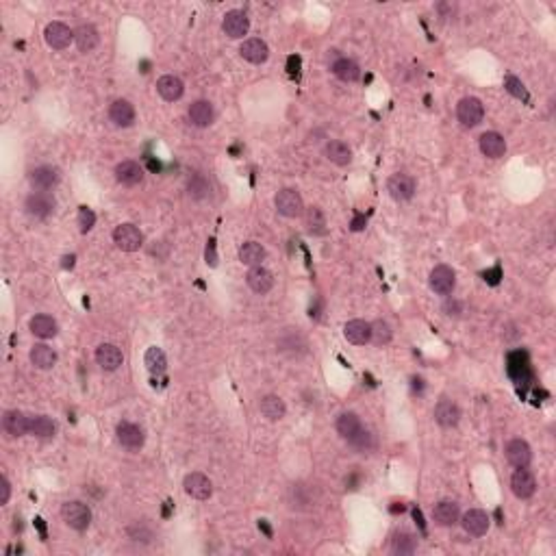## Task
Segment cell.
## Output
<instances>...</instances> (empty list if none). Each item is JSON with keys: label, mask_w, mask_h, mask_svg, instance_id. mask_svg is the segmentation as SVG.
<instances>
[{"label": "cell", "mask_w": 556, "mask_h": 556, "mask_svg": "<svg viewBox=\"0 0 556 556\" xmlns=\"http://www.w3.org/2000/svg\"><path fill=\"white\" fill-rule=\"evenodd\" d=\"M44 40L52 50H66L74 42V31L63 22H50L44 31Z\"/></svg>", "instance_id": "obj_10"}, {"label": "cell", "mask_w": 556, "mask_h": 556, "mask_svg": "<svg viewBox=\"0 0 556 556\" xmlns=\"http://www.w3.org/2000/svg\"><path fill=\"white\" fill-rule=\"evenodd\" d=\"M93 224H96V213L87 206H81L79 209V228H81V233H89L93 228Z\"/></svg>", "instance_id": "obj_43"}, {"label": "cell", "mask_w": 556, "mask_h": 556, "mask_svg": "<svg viewBox=\"0 0 556 556\" xmlns=\"http://www.w3.org/2000/svg\"><path fill=\"white\" fill-rule=\"evenodd\" d=\"M29 181L35 189H40V191H48L52 187L59 185L61 181V174H59V170L52 167V165H40V167H35L31 174H29Z\"/></svg>", "instance_id": "obj_17"}, {"label": "cell", "mask_w": 556, "mask_h": 556, "mask_svg": "<svg viewBox=\"0 0 556 556\" xmlns=\"http://www.w3.org/2000/svg\"><path fill=\"white\" fill-rule=\"evenodd\" d=\"M363 224H366V222H363V220H354V224H352V231H361V228H363Z\"/></svg>", "instance_id": "obj_50"}, {"label": "cell", "mask_w": 556, "mask_h": 556, "mask_svg": "<svg viewBox=\"0 0 556 556\" xmlns=\"http://www.w3.org/2000/svg\"><path fill=\"white\" fill-rule=\"evenodd\" d=\"M3 430L9 437H24L31 433V417H27L22 411H7L3 415Z\"/></svg>", "instance_id": "obj_23"}, {"label": "cell", "mask_w": 556, "mask_h": 556, "mask_svg": "<svg viewBox=\"0 0 556 556\" xmlns=\"http://www.w3.org/2000/svg\"><path fill=\"white\" fill-rule=\"evenodd\" d=\"M259 411L263 413V417H265V419H270V421H278V419H283V417H285V413H287V407H285V400H283L280 396H274V393H270V396L261 398V402H259Z\"/></svg>", "instance_id": "obj_31"}, {"label": "cell", "mask_w": 556, "mask_h": 556, "mask_svg": "<svg viewBox=\"0 0 556 556\" xmlns=\"http://www.w3.org/2000/svg\"><path fill=\"white\" fill-rule=\"evenodd\" d=\"M109 120L113 122V126L128 128V126H133V122H135V107L124 98L113 100L109 107Z\"/></svg>", "instance_id": "obj_19"}, {"label": "cell", "mask_w": 556, "mask_h": 556, "mask_svg": "<svg viewBox=\"0 0 556 556\" xmlns=\"http://www.w3.org/2000/svg\"><path fill=\"white\" fill-rule=\"evenodd\" d=\"M506 89L513 93V96H517V98H528V93H526V89H524V85H522V81H517L515 76H509L506 79Z\"/></svg>", "instance_id": "obj_44"}, {"label": "cell", "mask_w": 556, "mask_h": 556, "mask_svg": "<svg viewBox=\"0 0 556 556\" xmlns=\"http://www.w3.org/2000/svg\"><path fill=\"white\" fill-rule=\"evenodd\" d=\"M183 489H185V493L189 497H194V500H209L211 493H213V483H211L204 474L191 472V474L185 476Z\"/></svg>", "instance_id": "obj_6"}, {"label": "cell", "mask_w": 556, "mask_h": 556, "mask_svg": "<svg viewBox=\"0 0 556 556\" xmlns=\"http://www.w3.org/2000/svg\"><path fill=\"white\" fill-rule=\"evenodd\" d=\"M333 74L343 83H354L361 79V68L356 61L348 59V57H341V59L333 63Z\"/></svg>", "instance_id": "obj_32"}, {"label": "cell", "mask_w": 556, "mask_h": 556, "mask_svg": "<svg viewBox=\"0 0 556 556\" xmlns=\"http://www.w3.org/2000/svg\"><path fill=\"white\" fill-rule=\"evenodd\" d=\"M74 44L79 46L81 52H91L100 44V33L93 24H81L74 31Z\"/></svg>", "instance_id": "obj_30"}, {"label": "cell", "mask_w": 556, "mask_h": 556, "mask_svg": "<svg viewBox=\"0 0 556 556\" xmlns=\"http://www.w3.org/2000/svg\"><path fill=\"white\" fill-rule=\"evenodd\" d=\"M113 241L120 248L122 253H137L144 246V235L137 226L133 224H120L116 231H113Z\"/></svg>", "instance_id": "obj_4"}, {"label": "cell", "mask_w": 556, "mask_h": 556, "mask_svg": "<svg viewBox=\"0 0 556 556\" xmlns=\"http://www.w3.org/2000/svg\"><path fill=\"white\" fill-rule=\"evenodd\" d=\"M52 209H54V198L44 194V191H35V194H31L24 202V211H27V216L35 218V220H44L52 213Z\"/></svg>", "instance_id": "obj_11"}, {"label": "cell", "mask_w": 556, "mask_h": 556, "mask_svg": "<svg viewBox=\"0 0 556 556\" xmlns=\"http://www.w3.org/2000/svg\"><path fill=\"white\" fill-rule=\"evenodd\" d=\"M324 157L335 165H348L352 161V150L346 142L331 140L324 146Z\"/></svg>", "instance_id": "obj_29"}, {"label": "cell", "mask_w": 556, "mask_h": 556, "mask_svg": "<svg viewBox=\"0 0 556 556\" xmlns=\"http://www.w3.org/2000/svg\"><path fill=\"white\" fill-rule=\"evenodd\" d=\"M61 517L63 522L74 528V530H87L91 524V511L85 502L81 500H70L61 506Z\"/></svg>", "instance_id": "obj_1"}, {"label": "cell", "mask_w": 556, "mask_h": 556, "mask_svg": "<svg viewBox=\"0 0 556 556\" xmlns=\"http://www.w3.org/2000/svg\"><path fill=\"white\" fill-rule=\"evenodd\" d=\"M478 146H481V152L487 159H500L506 152V140L495 130L483 133L481 140H478Z\"/></svg>", "instance_id": "obj_21"}, {"label": "cell", "mask_w": 556, "mask_h": 556, "mask_svg": "<svg viewBox=\"0 0 556 556\" xmlns=\"http://www.w3.org/2000/svg\"><path fill=\"white\" fill-rule=\"evenodd\" d=\"M456 118L465 128H474L483 122L485 107L481 100L474 98V96H465V98L458 100V105H456Z\"/></svg>", "instance_id": "obj_2"}, {"label": "cell", "mask_w": 556, "mask_h": 556, "mask_svg": "<svg viewBox=\"0 0 556 556\" xmlns=\"http://www.w3.org/2000/svg\"><path fill=\"white\" fill-rule=\"evenodd\" d=\"M415 550H417L415 534H411V532H396L393 534V539H391V552L393 554L405 556V554H413Z\"/></svg>", "instance_id": "obj_39"}, {"label": "cell", "mask_w": 556, "mask_h": 556, "mask_svg": "<svg viewBox=\"0 0 556 556\" xmlns=\"http://www.w3.org/2000/svg\"><path fill=\"white\" fill-rule=\"evenodd\" d=\"M265 257H267V253H265V248L259 241H246L239 248V261L243 265H250V267L261 265L265 261Z\"/></svg>", "instance_id": "obj_35"}, {"label": "cell", "mask_w": 556, "mask_h": 556, "mask_svg": "<svg viewBox=\"0 0 556 556\" xmlns=\"http://www.w3.org/2000/svg\"><path fill=\"white\" fill-rule=\"evenodd\" d=\"M187 194L194 198V200H202V198H206L211 194V185L206 183L204 176L196 174L194 179L189 181V185H187Z\"/></svg>", "instance_id": "obj_41"}, {"label": "cell", "mask_w": 556, "mask_h": 556, "mask_svg": "<svg viewBox=\"0 0 556 556\" xmlns=\"http://www.w3.org/2000/svg\"><path fill=\"white\" fill-rule=\"evenodd\" d=\"M343 337H346L352 346H366L372 341V324L366 320H350L343 326Z\"/></svg>", "instance_id": "obj_20"}, {"label": "cell", "mask_w": 556, "mask_h": 556, "mask_svg": "<svg viewBox=\"0 0 556 556\" xmlns=\"http://www.w3.org/2000/svg\"><path fill=\"white\" fill-rule=\"evenodd\" d=\"M387 191L389 196L398 202H407L415 196V179L405 174V172H398L387 181Z\"/></svg>", "instance_id": "obj_7"}, {"label": "cell", "mask_w": 556, "mask_h": 556, "mask_svg": "<svg viewBox=\"0 0 556 556\" xmlns=\"http://www.w3.org/2000/svg\"><path fill=\"white\" fill-rule=\"evenodd\" d=\"M9 497H11V483H9V478L3 476L0 478V504H9Z\"/></svg>", "instance_id": "obj_46"}, {"label": "cell", "mask_w": 556, "mask_h": 556, "mask_svg": "<svg viewBox=\"0 0 556 556\" xmlns=\"http://www.w3.org/2000/svg\"><path fill=\"white\" fill-rule=\"evenodd\" d=\"M246 283H248V287H250L255 294L263 296L267 292H272V287H274V274L267 270V267H263V265H255V267H250V272L246 274Z\"/></svg>", "instance_id": "obj_13"}, {"label": "cell", "mask_w": 556, "mask_h": 556, "mask_svg": "<svg viewBox=\"0 0 556 556\" xmlns=\"http://www.w3.org/2000/svg\"><path fill=\"white\" fill-rule=\"evenodd\" d=\"M506 461L513 467H528L532 463V450L524 439H513L506 444Z\"/></svg>", "instance_id": "obj_16"}, {"label": "cell", "mask_w": 556, "mask_h": 556, "mask_svg": "<svg viewBox=\"0 0 556 556\" xmlns=\"http://www.w3.org/2000/svg\"><path fill=\"white\" fill-rule=\"evenodd\" d=\"M278 350L283 352V354H287V356H304L306 354V350H309V343H306V339H304V335L298 331V329H287L283 335H280V339H278Z\"/></svg>", "instance_id": "obj_5"}, {"label": "cell", "mask_w": 556, "mask_h": 556, "mask_svg": "<svg viewBox=\"0 0 556 556\" xmlns=\"http://www.w3.org/2000/svg\"><path fill=\"white\" fill-rule=\"evenodd\" d=\"M335 428H337V433H339L343 439L348 441V439H352V437L363 428V424H361V417H359L356 413L348 411V413H341V415L337 417Z\"/></svg>", "instance_id": "obj_36"}, {"label": "cell", "mask_w": 556, "mask_h": 556, "mask_svg": "<svg viewBox=\"0 0 556 556\" xmlns=\"http://www.w3.org/2000/svg\"><path fill=\"white\" fill-rule=\"evenodd\" d=\"M430 290L439 296H450L456 287V274L448 265H437L430 272Z\"/></svg>", "instance_id": "obj_8"}, {"label": "cell", "mask_w": 556, "mask_h": 556, "mask_svg": "<svg viewBox=\"0 0 556 556\" xmlns=\"http://www.w3.org/2000/svg\"><path fill=\"white\" fill-rule=\"evenodd\" d=\"M29 356L37 370H50L57 363V352L50 346H46V343H35Z\"/></svg>", "instance_id": "obj_33"}, {"label": "cell", "mask_w": 556, "mask_h": 556, "mask_svg": "<svg viewBox=\"0 0 556 556\" xmlns=\"http://www.w3.org/2000/svg\"><path fill=\"white\" fill-rule=\"evenodd\" d=\"M348 444L356 450V452H370L374 448V437L372 433H368L366 428H361L352 439H348Z\"/></svg>", "instance_id": "obj_42"}, {"label": "cell", "mask_w": 556, "mask_h": 556, "mask_svg": "<svg viewBox=\"0 0 556 556\" xmlns=\"http://www.w3.org/2000/svg\"><path fill=\"white\" fill-rule=\"evenodd\" d=\"M157 91H159V96H161L163 100L176 103V100H181V96L185 93V85H183V81L179 79V76L165 74V76H161V79L157 81Z\"/></svg>", "instance_id": "obj_26"}, {"label": "cell", "mask_w": 556, "mask_h": 556, "mask_svg": "<svg viewBox=\"0 0 556 556\" xmlns=\"http://www.w3.org/2000/svg\"><path fill=\"white\" fill-rule=\"evenodd\" d=\"M391 326L387 322H382V320H376L372 324V341L376 343V346H387V343H391Z\"/></svg>", "instance_id": "obj_40"}, {"label": "cell", "mask_w": 556, "mask_h": 556, "mask_svg": "<svg viewBox=\"0 0 556 556\" xmlns=\"http://www.w3.org/2000/svg\"><path fill=\"white\" fill-rule=\"evenodd\" d=\"M57 433L54 421L46 415H35L31 417V435H35L37 439H52Z\"/></svg>", "instance_id": "obj_38"}, {"label": "cell", "mask_w": 556, "mask_h": 556, "mask_svg": "<svg viewBox=\"0 0 556 556\" xmlns=\"http://www.w3.org/2000/svg\"><path fill=\"white\" fill-rule=\"evenodd\" d=\"M444 311L448 315H458V313H461V302H458V300H448L444 304Z\"/></svg>", "instance_id": "obj_47"}, {"label": "cell", "mask_w": 556, "mask_h": 556, "mask_svg": "<svg viewBox=\"0 0 556 556\" xmlns=\"http://www.w3.org/2000/svg\"><path fill=\"white\" fill-rule=\"evenodd\" d=\"M187 116H189V122L194 124V126H211L216 120V111H213V105H211L209 100H196L194 105L189 107L187 111Z\"/></svg>", "instance_id": "obj_27"}, {"label": "cell", "mask_w": 556, "mask_h": 556, "mask_svg": "<svg viewBox=\"0 0 556 556\" xmlns=\"http://www.w3.org/2000/svg\"><path fill=\"white\" fill-rule=\"evenodd\" d=\"M435 421L441 428H454L461 421V409H458L454 400L441 398L435 407Z\"/></svg>", "instance_id": "obj_9"}, {"label": "cell", "mask_w": 556, "mask_h": 556, "mask_svg": "<svg viewBox=\"0 0 556 556\" xmlns=\"http://www.w3.org/2000/svg\"><path fill=\"white\" fill-rule=\"evenodd\" d=\"M116 435H118L120 444L128 450H140L146 441L144 430L137 424H133V421H120L118 428H116Z\"/></svg>", "instance_id": "obj_15"}, {"label": "cell", "mask_w": 556, "mask_h": 556, "mask_svg": "<svg viewBox=\"0 0 556 556\" xmlns=\"http://www.w3.org/2000/svg\"><path fill=\"white\" fill-rule=\"evenodd\" d=\"M116 181L124 187H135L144 181V167L137 161H122L116 165Z\"/></svg>", "instance_id": "obj_24"}, {"label": "cell", "mask_w": 556, "mask_h": 556, "mask_svg": "<svg viewBox=\"0 0 556 556\" xmlns=\"http://www.w3.org/2000/svg\"><path fill=\"white\" fill-rule=\"evenodd\" d=\"M274 204H276V211L285 218H300L304 213V200L302 196L298 194L296 189L292 187H285L280 189L276 198H274Z\"/></svg>", "instance_id": "obj_3"}, {"label": "cell", "mask_w": 556, "mask_h": 556, "mask_svg": "<svg viewBox=\"0 0 556 556\" xmlns=\"http://www.w3.org/2000/svg\"><path fill=\"white\" fill-rule=\"evenodd\" d=\"M433 517H435V522L439 526L450 528V526H454L458 520H461V509H458V504L452 502V500H441V502L435 504Z\"/></svg>", "instance_id": "obj_25"}, {"label": "cell", "mask_w": 556, "mask_h": 556, "mask_svg": "<svg viewBox=\"0 0 556 556\" xmlns=\"http://www.w3.org/2000/svg\"><path fill=\"white\" fill-rule=\"evenodd\" d=\"M206 263H211V265H216V263H218V259H216V250H213V241H211L209 248H206Z\"/></svg>", "instance_id": "obj_48"}, {"label": "cell", "mask_w": 556, "mask_h": 556, "mask_svg": "<svg viewBox=\"0 0 556 556\" xmlns=\"http://www.w3.org/2000/svg\"><path fill=\"white\" fill-rule=\"evenodd\" d=\"M306 220H309V228L313 231V228H322L324 226V216H322V211L317 206H311L309 209V213H306Z\"/></svg>", "instance_id": "obj_45"}, {"label": "cell", "mask_w": 556, "mask_h": 556, "mask_svg": "<svg viewBox=\"0 0 556 556\" xmlns=\"http://www.w3.org/2000/svg\"><path fill=\"white\" fill-rule=\"evenodd\" d=\"M222 29L224 33L231 37V40H241L243 35H248L250 31V20H248V15L239 9H233L224 15V22H222Z\"/></svg>", "instance_id": "obj_12"}, {"label": "cell", "mask_w": 556, "mask_h": 556, "mask_svg": "<svg viewBox=\"0 0 556 556\" xmlns=\"http://www.w3.org/2000/svg\"><path fill=\"white\" fill-rule=\"evenodd\" d=\"M29 329L37 339H52L57 335V322L50 315H35L29 322Z\"/></svg>", "instance_id": "obj_34"}, {"label": "cell", "mask_w": 556, "mask_h": 556, "mask_svg": "<svg viewBox=\"0 0 556 556\" xmlns=\"http://www.w3.org/2000/svg\"><path fill=\"white\" fill-rule=\"evenodd\" d=\"M96 363L107 372H116L124 363V354L118 346H113V343H100V346L96 348Z\"/></svg>", "instance_id": "obj_18"}, {"label": "cell", "mask_w": 556, "mask_h": 556, "mask_svg": "<svg viewBox=\"0 0 556 556\" xmlns=\"http://www.w3.org/2000/svg\"><path fill=\"white\" fill-rule=\"evenodd\" d=\"M144 363L150 374H163L167 370V359H165V352L157 346H152L146 350V356H144Z\"/></svg>", "instance_id": "obj_37"}, {"label": "cell", "mask_w": 556, "mask_h": 556, "mask_svg": "<svg viewBox=\"0 0 556 556\" xmlns=\"http://www.w3.org/2000/svg\"><path fill=\"white\" fill-rule=\"evenodd\" d=\"M463 528L467 534L472 536H483L487 534L489 526H491V520H489V515L481 509H469L465 515H463V520H461Z\"/></svg>", "instance_id": "obj_22"}, {"label": "cell", "mask_w": 556, "mask_h": 556, "mask_svg": "<svg viewBox=\"0 0 556 556\" xmlns=\"http://www.w3.org/2000/svg\"><path fill=\"white\" fill-rule=\"evenodd\" d=\"M241 57L246 61H250V63H265L267 61V57H270V48H267V44L263 40H257V37H250V40H246L239 48Z\"/></svg>", "instance_id": "obj_28"}, {"label": "cell", "mask_w": 556, "mask_h": 556, "mask_svg": "<svg viewBox=\"0 0 556 556\" xmlns=\"http://www.w3.org/2000/svg\"><path fill=\"white\" fill-rule=\"evenodd\" d=\"M511 491L520 497V500H528L536 491V481L534 476L526 467H517V472L511 476Z\"/></svg>", "instance_id": "obj_14"}, {"label": "cell", "mask_w": 556, "mask_h": 556, "mask_svg": "<svg viewBox=\"0 0 556 556\" xmlns=\"http://www.w3.org/2000/svg\"><path fill=\"white\" fill-rule=\"evenodd\" d=\"M292 491H296V493H302V491H304V485H294V489H292ZM298 502H300V504H311L309 497H304V495H300V497H298Z\"/></svg>", "instance_id": "obj_49"}]
</instances>
